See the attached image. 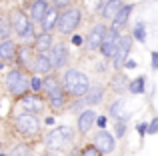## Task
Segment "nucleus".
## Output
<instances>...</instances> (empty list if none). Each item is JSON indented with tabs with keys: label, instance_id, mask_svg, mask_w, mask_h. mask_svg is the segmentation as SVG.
<instances>
[{
	"label": "nucleus",
	"instance_id": "nucleus-1",
	"mask_svg": "<svg viewBox=\"0 0 158 156\" xmlns=\"http://www.w3.org/2000/svg\"><path fill=\"white\" fill-rule=\"evenodd\" d=\"M62 88H64V92L72 94V96L76 98H84L86 94H88V90L92 88V84H90L88 76L84 74V72L80 70H68L64 74V80H62Z\"/></svg>",
	"mask_w": 158,
	"mask_h": 156
},
{
	"label": "nucleus",
	"instance_id": "nucleus-2",
	"mask_svg": "<svg viewBox=\"0 0 158 156\" xmlns=\"http://www.w3.org/2000/svg\"><path fill=\"white\" fill-rule=\"evenodd\" d=\"M6 88L12 96H26V92L30 90V80L26 78L22 70H10L6 76Z\"/></svg>",
	"mask_w": 158,
	"mask_h": 156
},
{
	"label": "nucleus",
	"instance_id": "nucleus-3",
	"mask_svg": "<svg viewBox=\"0 0 158 156\" xmlns=\"http://www.w3.org/2000/svg\"><path fill=\"white\" fill-rule=\"evenodd\" d=\"M10 22H12V30L16 32V34L20 36V38H30L32 34H34V28H32V22L30 18H28L26 14H24L22 10H12L10 14ZM36 36V34H34Z\"/></svg>",
	"mask_w": 158,
	"mask_h": 156
},
{
	"label": "nucleus",
	"instance_id": "nucleus-4",
	"mask_svg": "<svg viewBox=\"0 0 158 156\" xmlns=\"http://www.w3.org/2000/svg\"><path fill=\"white\" fill-rule=\"evenodd\" d=\"M80 10L78 8H66V12H62L60 18H58V32L60 34H70V32H74L78 28V24H80Z\"/></svg>",
	"mask_w": 158,
	"mask_h": 156
},
{
	"label": "nucleus",
	"instance_id": "nucleus-5",
	"mask_svg": "<svg viewBox=\"0 0 158 156\" xmlns=\"http://www.w3.org/2000/svg\"><path fill=\"white\" fill-rule=\"evenodd\" d=\"M70 140H72V130L68 126H58V128L50 130V134L46 136V146L50 150H60Z\"/></svg>",
	"mask_w": 158,
	"mask_h": 156
},
{
	"label": "nucleus",
	"instance_id": "nucleus-6",
	"mask_svg": "<svg viewBox=\"0 0 158 156\" xmlns=\"http://www.w3.org/2000/svg\"><path fill=\"white\" fill-rule=\"evenodd\" d=\"M16 126H18V130L24 134V136H34V134L40 132L38 116H36V114H30V112L18 114V118H16Z\"/></svg>",
	"mask_w": 158,
	"mask_h": 156
},
{
	"label": "nucleus",
	"instance_id": "nucleus-7",
	"mask_svg": "<svg viewBox=\"0 0 158 156\" xmlns=\"http://www.w3.org/2000/svg\"><path fill=\"white\" fill-rule=\"evenodd\" d=\"M120 30H116V28H110V30L106 32V36H104V40H102V44H100V52H102V56H106V58H112L114 56V52H116V48H118V44H120Z\"/></svg>",
	"mask_w": 158,
	"mask_h": 156
},
{
	"label": "nucleus",
	"instance_id": "nucleus-8",
	"mask_svg": "<svg viewBox=\"0 0 158 156\" xmlns=\"http://www.w3.org/2000/svg\"><path fill=\"white\" fill-rule=\"evenodd\" d=\"M130 48H132V36H122L118 48H116V52H114V56H112L114 68H122L124 66V62L128 60V54H130Z\"/></svg>",
	"mask_w": 158,
	"mask_h": 156
},
{
	"label": "nucleus",
	"instance_id": "nucleus-9",
	"mask_svg": "<svg viewBox=\"0 0 158 156\" xmlns=\"http://www.w3.org/2000/svg\"><path fill=\"white\" fill-rule=\"evenodd\" d=\"M94 146L100 150L102 154H110L116 148V136H112L108 130H100L94 136Z\"/></svg>",
	"mask_w": 158,
	"mask_h": 156
},
{
	"label": "nucleus",
	"instance_id": "nucleus-10",
	"mask_svg": "<svg viewBox=\"0 0 158 156\" xmlns=\"http://www.w3.org/2000/svg\"><path fill=\"white\" fill-rule=\"evenodd\" d=\"M106 32H108V30H106L104 24H96V26L90 30L88 38H86V44H88L90 50H100V44H102V40H104Z\"/></svg>",
	"mask_w": 158,
	"mask_h": 156
},
{
	"label": "nucleus",
	"instance_id": "nucleus-11",
	"mask_svg": "<svg viewBox=\"0 0 158 156\" xmlns=\"http://www.w3.org/2000/svg\"><path fill=\"white\" fill-rule=\"evenodd\" d=\"M46 56L50 58V62H52L54 68H62L66 64V60H68V50H66L64 44H54L52 50L48 52Z\"/></svg>",
	"mask_w": 158,
	"mask_h": 156
},
{
	"label": "nucleus",
	"instance_id": "nucleus-12",
	"mask_svg": "<svg viewBox=\"0 0 158 156\" xmlns=\"http://www.w3.org/2000/svg\"><path fill=\"white\" fill-rule=\"evenodd\" d=\"M96 112L94 110H82L80 112V116H78V122H76V126H78V130H80L82 134H86L90 128L94 126V122H96Z\"/></svg>",
	"mask_w": 158,
	"mask_h": 156
},
{
	"label": "nucleus",
	"instance_id": "nucleus-13",
	"mask_svg": "<svg viewBox=\"0 0 158 156\" xmlns=\"http://www.w3.org/2000/svg\"><path fill=\"white\" fill-rule=\"evenodd\" d=\"M48 2L46 0H34V2L30 4V22L34 20V22H42L44 16H46L48 12Z\"/></svg>",
	"mask_w": 158,
	"mask_h": 156
},
{
	"label": "nucleus",
	"instance_id": "nucleus-14",
	"mask_svg": "<svg viewBox=\"0 0 158 156\" xmlns=\"http://www.w3.org/2000/svg\"><path fill=\"white\" fill-rule=\"evenodd\" d=\"M58 18H60V14H58V8L50 6L46 12V16H44V20L40 22V26H42V32H48V34H52V30L58 26Z\"/></svg>",
	"mask_w": 158,
	"mask_h": 156
},
{
	"label": "nucleus",
	"instance_id": "nucleus-15",
	"mask_svg": "<svg viewBox=\"0 0 158 156\" xmlns=\"http://www.w3.org/2000/svg\"><path fill=\"white\" fill-rule=\"evenodd\" d=\"M52 34L48 32H42V34H36V40H34V48L38 54H48L52 50Z\"/></svg>",
	"mask_w": 158,
	"mask_h": 156
},
{
	"label": "nucleus",
	"instance_id": "nucleus-16",
	"mask_svg": "<svg viewBox=\"0 0 158 156\" xmlns=\"http://www.w3.org/2000/svg\"><path fill=\"white\" fill-rule=\"evenodd\" d=\"M32 70L36 72V74H50V70H54L50 58H48L46 54H38L34 58V64H32Z\"/></svg>",
	"mask_w": 158,
	"mask_h": 156
},
{
	"label": "nucleus",
	"instance_id": "nucleus-17",
	"mask_svg": "<svg viewBox=\"0 0 158 156\" xmlns=\"http://www.w3.org/2000/svg\"><path fill=\"white\" fill-rule=\"evenodd\" d=\"M132 10H134V6H132V4H124V6L120 8V12L116 14V18L112 20V28L120 30L122 26H126V22H128V18H130Z\"/></svg>",
	"mask_w": 158,
	"mask_h": 156
},
{
	"label": "nucleus",
	"instance_id": "nucleus-18",
	"mask_svg": "<svg viewBox=\"0 0 158 156\" xmlns=\"http://www.w3.org/2000/svg\"><path fill=\"white\" fill-rule=\"evenodd\" d=\"M122 6V0H106V4H102V16L106 20H114Z\"/></svg>",
	"mask_w": 158,
	"mask_h": 156
},
{
	"label": "nucleus",
	"instance_id": "nucleus-19",
	"mask_svg": "<svg viewBox=\"0 0 158 156\" xmlns=\"http://www.w3.org/2000/svg\"><path fill=\"white\" fill-rule=\"evenodd\" d=\"M22 108L26 110V112H30V114H38L40 110L44 108V104L36 94H32V96H24L22 98Z\"/></svg>",
	"mask_w": 158,
	"mask_h": 156
},
{
	"label": "nucleus",
	"instance_id": "nucleus-20",
	"mask_svg": "<svg viewBox=\"0 0 158 156\" xmlns=\"http://www.w3.org/2000/svg\"><path fill=\"white\" fill-rule=\"evenodd\" d=\"M16 44L12 42V40H4V42H0V60L2 62H10V60L16 58Z\"/></svg>",
	"mask_w": 158,
	"mask_h": 156
},
{
	"label": "nucleus",
	"instance_id": "nucleus-21",
	"mask_svg": "<svg viewBox=\"0 0 158 156\" xmlns=\"http://www.w3.org/2000/svg\"><path fill=\"white\" fill-rule=\"evenodd\" d=\"M102 98H104V88H102L100 84H96L88 90V94L82 98V102H84V104H100Z\"/></svg>",
	"mask_w": 158,
	"mask_h": 156
},
{
	"label": "nucleus",
	"instance_id": "nucleus-22",
	"mask_svg": "<svg viewBox=\"0 0 158 156\" xmlns=\"http://www.w3.org/2000/svg\"><path fill=\"white\" fill-rule=\"evenodd\" d=\"M48 104H50L52 110H62L66 106V92H64V88H60L54 94H50V96H48Z\"/></svg>",
	"mask_w": 158,
	"mask_h": 156
},
{
	"label": "nucleus",
	"instance_id": "nucleus-23",
	"mask_svg": "<svg viewBox=\"0 0 158 156\" xmlns=\"http://www.w3.org/2000/svg\"><path fill=\"white\" fill-rule=\"evenodd\" d=\"M32 54H34V52H32L28 46H24V48H20V50L16 52V60H18L20 66L32 68V64H34V58H32Z\"/></svg>",
	"mask_w": 158,
	"mask_h": 156
},
{
	"label": "nucleus",
	"instance_id": "nucleus-24",
	"mask_svg": "<svg viewBox=\"0 0 158 156\" xmlns=\"http://www.w3.org/2000/svg\"><path fill=\"white\" fill-rule=\"evenodd\" d=\"M128 84H130V82H128L126 76H122V74H116L114 78H112V90H114L116 94L126 92V90H128Z\"/></svg>",
	"mask_w": 158,
	"mask_h": 156
},
{
	"label": "nucleus",
	"instance_id": "nucleus-25",
	"mask_svg": "<svg viewBox=\"0 0 158 156\" xmlns=\"http://www.w3.org/2000/svg\"><path fill=\"white\" fill-rule=\"evenodd\" d=\"M144 90H146V78L144 76L134 78V80H130V84H128V92L130 94H142Z\"/></svg>",
	"mask_w": 158,
	"mask_h": 156
},
{
	"label": "nucleus",
	"instance_id": "nucleus-26",
	"mask_svg": "<svg viewBox=\"0 0 158 156\" xmlns=\"http://www.w3.org/2000/svg\"><path fill=\"white\" fill-rule=\"evenodd\" d=\"M122 108H124V100H114V104L110 106V116L114 118V122L116 120H126V114L122 112Z\"/></svg>",
	"mask_w": 158,
	"mask_h": 156
},
{
	"label": "nucleus",
	"instance_id": "nucleus-27",
	"mask_svg": "<svg viewBox=\"0 0 158 156\" xmlns=\"http://www.w3.org/2000/svg\"><path fill=\"white\" fill-rule=\"evenodd\" d=\"M42 90H46V94L50 96V94H54L56 90H60L62 88V84L58 82V78H54V76H48L46 80H42Z\"/></svg>",
	"mask_w": 158,
	"mask_h": 156
},
{
	"label": "nucleus",
	"instance_id": "nucleus-28",
	"mask_svg": "<svg viewBox=\"0 0 158 156\" xmlns=\"http://www.w3.org/2000/svg\"><path fill=\"white\" fill-rule=\"evenodd\" d=\"M10 34H12V22H10V18H0V42L10 40V38H8Z\"/></svg>",
	"mask_w": 158,
	"mask_h": 156
},
{
	"label": "nucleus",
	"instance_id": "nucleus-29",
	"mask_svg": "<svg viewBox=\"0 0 158 156\" xmlns=\"http://www.w3.org/2000/svg\"><path fill=\"white\" fill-rule=\"evenodd\" d=\"M132 36H134L138 42H146V26H144V22H136V24H134Z\"/></svg>",
	"mask_w": 158,
	"mask_h": 156
},
{
	"label": "nucleus",
	"instance_id": "nucleus-30",
	"mask_svg": "<svg viewBox=\"0 0 158 156\" xmlns=\"http://www.w3.org/2000/svg\"><path fill=\"white\" fill-rule=\"evenodd\" d=\"M114 132H116V138H122L126 134V120H116L114 122Z\"/></svg>",
	"mask_w": 158,
	"mask_h": 156
},
{
	"label": "nucleus",
	"instance_id": "nucleus-31",
	"mask_svg": "<svg viewBox=\"0 0 158 156\" xmlns=\"http://www.w3.org/2000/svg\"><path fill=\"white\" fill-rule=\"evenodd\" d=\"M80 156H102V152H100V150H98L94 144H90V146H86V148H82Z\"/></svg>",
	"mask_w": 158,
	"mask_h": 156
},
{
	"label": "nucleus",
	"instance_id": "nucleus-32",
	"mask_svg": "<svg viewBox=\"0 0 158 156\" xmlns=\"http://www.w3.org/2000/svg\"><path fill=\"white\" fill-rule=\"evenodd\" d=\"M42 80H40V78L38 76H32L30 78V90H32V92H40V90H42Z\"/></svg>",
	"mask_w": 158,
	"mask_h": 156
},
{
	"label": "nucleus",
	"instance_id": "nucleus-33",
	"mask_svg": "<svg viewBox=\"0 0 158 156\" xmlns=\"http://www.w3.org/2000/svg\"><path fill=\"white\" fill-rule=\"evenodd\" d=\"M28 154H30V150H28V146L20 144V146H16V148L12 150V154H10V156H28Z\"/></svg>",
	"mask_w": 158,
	"mask_h": 156
},
{
	"label": "nucleus",
	"instance_id": "nucleus-34",
	"mask_svg": "<svg viewBox=\"0 0 158 156\" xmlns=\"http://www.w3.org/2000/svg\"><path fill=\"white\" fill-rule=\"evenodd\" d=\"M148 134H158V116L152 118V122L148 124Z\"/></svg>",
	"mask_w": 158,
	"mask_h": 156
},
{
	"label": "nucleus",
	"instance_id": "nucleus-35",
	"mask_svg": "<svg viewBox=\"0 0 158 156\" xmlns=\"http://www.w3.org/2000/svg\"><path fill=\"white\" fill-rule=\"evenodd\" d=\"M136 130H138L140 136H144V134H148V124H146V122H140V124L136 126Z\"/></svg>",
	"mask_w": 158,
	"mask_h": 156
},
{
	"label": "nucleus",
	"instance_id": "nucleus-36",
	"mask_svg": "<svg viewBox=\"0 0 158 156\" xmlns=\"http://www.w3.org/2000/svg\"><path fill=\"white\" fill-rule=\"evenodd\" d=\"M72 44H74V46H82V44H84V36L74 34V36H72Z\"/></svg>",
	"mask_w": 158,
	"mask_h": 156
},
{
	"label": "nucleus",
	"instance_id": "nucleus-37",
	"mask_svg": "<svg viewBox=\"0 0 158 156\" xmlns=\"http://www.w3.org/2000/svg\"><path fill=\"white\" fill-rule=\"evenodd\" d=\"M54 2V8H66L70 4V0H52Z\"/></svg>",
	"mask_w": 158,
	"mask_h": 156
},
{
	"label": "nucleus",
	"instance_id": "nucleus-38",
	"mask_svg": "<svg viewBox=\"0 0 158 156\" xmlns=\"http://www.w3.org/2000/svg\"><path fill=\"white\" fill-rule=\"evenodd\" d=\"M96 124L100 126V130H104V126H106V118H104V116H98V118H96Z\"/></svg>",
	"mask_w": 158,
	"mask_h": 156
},
{
	"label": "nucleus",
	"instance_id": "nucleus-39",
	"mask_svg": "<svg viewBox=\"0 0 158 156\" xmlns=\"http://www.w3.org/2000/svg\"><path fill=\"white\" fill-rule=\"evenodd\" d=\"M152 68L158 70V52H152Z\"/></svg>",
	"mask_w": 158,
	"mask_h": 156
},
{
	"label": "nucleus",
	"instance_id": "nucleus-40",
	"mask_svg": "<svg viewBox=\"0 0 158 156\" xmlns=\"http://www.w3.org/2000/svg\"><path fill=\"white\" fill-rule=\"evenodd\" d=\"M124 66H126V68H130V70H132V68H136V60H132V58H128V60H126V62H124Z\"/></svg>",
	"mask_w": 158,
	"mask_h": 156
},
{
	"label": "nucleus",
	"instance_id": "nucleus-41",
	"mask_svg": "<svg viewBox=\"0 0 158 156\" xmlns=\"http://www.w3.org/2000/svg\"><path fill=\"white\" fill-rule=\"evenodd\" d=\"M2 68H4V62H2V60H0V70H2Z\"/></svg>",
	"mask_w": 158,
	"mask_h": 156
},
{
	"label": "nucleus",
	"instance_id": "nucleus-42",
	"mask_svg": "<svg viewBox=\"0 0 158 156\" xmlns=\"http://www.w3.org/2000/svg\"><path fill=\"white\" fill-rule=\"evenodd\" d=\"M0 156H6V154H4V152H0Z\"/></svg>",
	"mask_w": 158,
	"mask_h": 156
},
{
	"label": "nucleus",
	"instance_id": "nucleus-43",
	"mask_svg": "<svg viewBox=\"0 0 158 156\" xmlns=\"http://www.w3.org/2000/svg\"><path fill=\"white\" fill-rule=\"evenodd\" d=\"M44 156H54V154H44Z\"/></svg>",
	"mask_w": 158,
	"mask_h": 156
}]
</instances>
